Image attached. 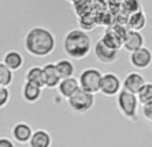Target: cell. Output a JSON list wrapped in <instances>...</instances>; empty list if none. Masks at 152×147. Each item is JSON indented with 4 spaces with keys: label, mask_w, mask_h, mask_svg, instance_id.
<instances>
[{
    "label": "cell",
    "mask_w": 152,
    "mask_h": 147,
    "mask_svg": "<svg viewBox=\"0 0 152 147\" xmlns=\"http://www.w3.org/2000/svg\"><path fill=\"white\" fill-rule=\"evenodd\" d=\"M123 88V82L120 80L118 74L115 72H105L103 74L102 83H100V94L104 96L112 98L116 96Z\"/></svg>",
    "instance_id": "6"
},
{
    "label": "cell",
    "mask_w": 152,
    "mask_h": 147,
    "mask_svg": "<svg viewBox=\"0 0 152 147\" xmlns=\"http://www.w3.org/2000/svg\"><path fill=\"white\" fill-rule=\"evenodd\" d=\"M92 39L88 32L81 28L69 29L63 39V50L66 55L75 60L87 58L92 51Z\"/></svg>",
    "instance_id": "2"
},
{
    "label": "cell",
    "mask_w": 152,
    "mask_h": 147,
    "mask_svg": "<svg viewBox=\"0 0 152 147\" xmlns=\"http://www.w3.org/2000/svg\"><path fill=\"white\" fill-rule=\"evenodd\" d=\"M69 108L76 114H86L95 106V95L79 88L69 99H67Z\"/></svg>",
    "instance_id": "5"
},
{
    "label": "cell",
    "mask_w": 152,
    "mask_h": 147,
    "mask_svg": "<svg viewBox=\"0 0 152 147\" xmlns=\"http://www.w3.org/2000/svg\"><path fill=\"white\" fill-rule=\"evenodd\" d=\"M24 78H26V80L35 82V83L40 84V86L44 88V74H43V67H40V66L29 67V68L26 71Z\"/></svg>",
    "instance_id": "20"
},
{
    "label": "cell",
    "mask_w": 152,
    "mask_h": 147,
    "mask_svg": "<svg viewBox=\"0 0 152 147\" xmlns=\"http://www.w3.org/2000/svg\"><path fill=\"white\" fill-rule=\"evenodd\" d=\"M52 135L44 129L34 130L31 139L28 142L29 147H52Z\"/></svg>",
    "instance_id": "15"
},
{
    "label": "cell",
    "mask_w": 152,
    "mask_h": 147,
    "mask_svg": "<svg viewBox=\"0 0 152 147\" xmlns=\"http://www.w3.org/2000/svg\"><path fill=\"white\" fill-rule=\"evenodd\" d=\"M116 106L118 110L126 119L136 122L139 119V99L136 94L121 88V91L116 95Z\"/></svg>",
    "instance_id": "3"
},
{
    "label": "cell",
    "mask_w": 152,
    "mask_h": 147,
    "mask_svg": "<svg viewBox=\"0 0 152 147\" xmlns=\"http://www.w3.org/2000/svg\"><path fill=\"white\" fill-rule=\"evenodd\" d=\"M147 23H148L147 15H145V12L143 10L136 11L134 13H129L126 21L128 29H134V31H143L147 27Z\"/></svg>",
    "instance_id": "16"
},
{
    "label": "cell",
    "mask_w": 152,
    "mask_h": 147,
    "mask_svg": "<svg viewBox=\"0 0 152 147\" xmlns=\"http://www.w3.org/2000/svg\"><path fill=\"white\" fill-rule=\"evenodd\" d=\"M129 63L136 70H147L152 64V51L148 47H142L129 54Z\"/></svg>",
    "instance_id": "7"
},
{
    "label": "cell",
    "mask_w": 152,
    "mask_h": 147,
    "mask_svg": "<svg viewBox=\"0 0 152 147\" xmlns=\"http://www.w3.org/2000/svg\"><path fill=\"white\" fill-rule=\"evenodd\" d=\"M80 88V84H79V79H76L75 76L71 78H63L59 83V86L56 87L59 95L64 99H69L72 95L75 94L77 90Z\"/></svg>",
    "instance_id": "13"
},
{
    "label": "cell",
    "mask_w": 152,
    "mask_h": 147,
    "mask_svg": "<svg viewBox=\"0 0 152 147\" xmlns=\"http://www.w3.org/2000/svg\"><path fill=\"white\" fill-rule=\"evenodd\" d=\"M0 147H16L13 139H10L7 137H0Z\"/></svg>",
    "instance_id": "27"
},
{
    "label": "cell",
    "mask_w": 152,
    "mask_h": 147,
    "mask_svg": "<svg viewBox=\"0 0 152 147\" xmlns=\"http://www.w3.org/2000/svg\"><path fill=\"white\" fill-rule=\"evenodd\" d=\"M142 114H143V118H144L145 121L152 123V102L142 106Z\"/></svg>",
    "instance_id": "26"
},
{
    "label": "cell",
    "mask_w": 152,
    "mask_h": 147,
    "mask_svg": "<svg viewBox=\"0 0 152 147\" xmlns=\"http://www.w3.org/2000/svg\"><path fill=\"white\" fill-rule=\"evenodd\" d=\"M123 8L126 12L134 13L136 11L143 10V5L140 3V0H123Z\"/></svg>",
    "instance_id": "24"
},
{
    "label": "cell",
    "mask_w": 152,
    "mask_h": 147,
    "mask_svg": "<svg viewBox=\"0 0 152 147\" xmlns=\"http://www.w3.org/2000/svg\"><path fill=\"white\" fill-rule=\"evenodd\" d=\"M137 99H139L140 106L152 102V82H145L144 86L137 92Z\"/></svg>",
    "instance_id": "22"
},
{
    "label": "cell",
    "mask_w": 152,
    "mask_h": 147,
    "mask_svg": "<svg viewBox=\"0 0 152 147\" xmlns=\"http://www.w3.org/2000/svg\"><path fill=\"white\" fill-rule=\"evenodd\" d=\"M42 91L43 87L40 84L26 80L23 83V87H21V98L24 99V102L32 104V103L39 102V99L42 98Z\"/></svg>",
    "instance_id": "12"
},
{
    "label": "cell",
    "mask_w": 152,
    "mask_h": 147,
    "mask_svg": "<svg viewBox=\"0 0 152 147\" xmlns=\"http://www.w3.org/2000/svg\"><path fill=\"white\" fill-rule=\"evenodd\" d=\"M102 78H103V72L97 68L89 67V68L83 70V71L80 72V75H79L80 88L87 92H91V94L96 95L97 92H100Z\"/></svg>",
    "instance_id": "4"
},
{
    "label": "cell",
    "mask_w": 152,
    "mask_h": 147,
    "mask_svg": "<svg viewBox=\"0 0 152 147\" xmlns=\"http://www.w3.org/2000/svg\"><path fill=\"white\" fill-rule=\"evenodd\" d=\"M60 78H71L75 75V66L69 59H59L55 63Z\"/></svg>",
    "instance_id": "19"
},
{
    "label": "cell",
    "mask_w": 152,
    "mask_h": 147,
    "mask_svg": "<svg viewBox=\"0 0 152 147\" xmlns=\"http://www.w3.org/2000/svg\"><path fill=\"white\" fill-rule=\"evenodd\" d=\"M100 40H102L107 47L112 48V50L119 51L120 48H123V36L119 35L112 27L105 29L104 34H103L102 37H100Z\"/></svg>",
    "instance_id": "17"
},
{
    "label": "cell",
    "mask_w": 152,
    "mask_h": 147,
    "mask_svg": "<svg viewBox=\"0 0 152 147\" xmlns=\"http://www.w3.org/2000/svg\"><path fill=\"white\" fill-rule=\"evenodd\" d=\"M13 82V71L7 67L3 62H0V86L10 87Z\"/></svg>",
    "instance_id": "21"
},
{
    "label": "cell",
    "mask_w": 152,
    "mask_h": 147,
    "mask_svg": "<svg viewBox=\"0 0 152 147\" xmlns=\"http://www.w3.org/2000/svg\"><path fill=\"white\" fill-rule=\"evenodd\" d=\"M11 100V91L8 87L0 86V108H4Z\"/></svg>",
    "instance_id": "25"
},
{
    "label": "cell",
    "mask_w": 152,
    "mask_h": 147,
    "mask_svg": "<svg viewBox=\"0 0 152 147\" xmlns=\"http://www.w3.org/2000/svg\"><path fill=\"white\" fill-rule=\"evenodd\" d=\"M43 74H44V87L45 88H56L60 83L61 78L58 72L55 63H45L43 66Z\"/></svg>",
    "instance_id": "14"
},
{
    "label": "cell",
    "mask_w": 152,
    "mask_h": 147,
    "mask_svg": "<svg viewBox=\"0 0 152 147\" xmlns=\"http://www.w3.org/2000/svg\"><path fill=\"white\" fill-rule=\"evenodd\" d=\"M32 134H34V129L27 122H18L11 129V137H12V139L16 143H20V145H28Z\"/></svg>",
    "instance_id": "9"
},
{
    "label": "cell",
    "mask_w": 152,
    "mask_h": 147,
    "mask_svg": "<svg viewBox=\"0 0 152 147\" xmlns=\"http://www.w3.org/2000/svg\"><path fill=\"white\" fill-rule=\"evenodd\" d=\"M79 21H80V23H79L80 24V28L84 29V31H91V29H94L95 27H96V20H95L91 15H88V13L80 16Z\"/></svg>",
    "instance_id": "23"
},
{
    "label": "cell",
    "mask_w": 152,
    "mask_h": 147,
    "mask_svg": "<svg viewBox=\"0 0 152 147\" xmlns=\"http://www.w3.org/2000/svg\"><path fill=\"white\" fill-rule=\"evenodd\" d=\"M144 35L142 34V31H134V29H128V32L126 34L123 39V48L126 51H128L129 54L134 51L139 50V48L144 47Z\"/></svg>",
    "instance_id": "10"
},
{
    "label": "cell",
    "mask_w": 152,
    "mask_h": 147,
    "mask_svg": "<svg viewBox=\"0 0 152 147\" xmlns=\"http://www.w3.org/2000/svg\"><path fill=\"white\" fill-rule=\"evenodd\" d=\"M3 63L7 67H10L13 72L19 71V70L23 67L24 64V58L19 51L16 50H10L4 54V58H3Z\"/></svg>",
    "instance_id": "18"
},
{
    "label": "cell",
    "mask_w": 152,
    "mask_h": 147,
    "mask_svg": "<svg viewBox=\"0 0 152 147\" xmlns=\"http://www.w3.org/2000/svg\"><path fill=\"white\" fill-rule=\"evenodd\" d=\"M67 1H71V3H75L76 0H67Z\"/></svg>",
    "instance_id": "28"
},
{
    "label": "cell",
    "mask_w": 152,
    "mask_h": 147,
    "mask_svg": "<svg viewBox=\"0 0 152 147\" xmlns=\"http://www.w3.org/2000/svg\"><path fill=\"white\" fill-rule=\"evenodd\" d=\"M24 48L34 58H45L56 48V37L45 27H32L24 36Z\"/></svg>",
    "instance_id": "1"
},
{
    "label": "cell",
    "mask_w": 152,
    "mask_h": 147,
    "mask_svg": "<svg viewBox=\"0 0 152 147\" xmlns=\"http://www.w3.org/2000/svg\"><path fill=\"white\" fill-rule=\"evenodd\" d=\"M145 82L147 80L143 76V74H140L139 71H131L127 74L123 79V90L137 95V92L144 86Z\"/></svg>",
    "instance_id": "11"
},
{
    "label": "cell",
    "mask_w": 152,
    "mask_h": 147,
    "mask_svg": "<svg viewBox=\"0 0 152 147\" xmlns=\"http://www.w3.org/2000/svg\"><path fill=\"white\" fill-rule=\"evenodd\" d=\"M95 58L103 64H112L119 59V51L107 47L102 40H97L94 46Z\"/></svg>",
    "instance_id": "8"
}]
</instances>
